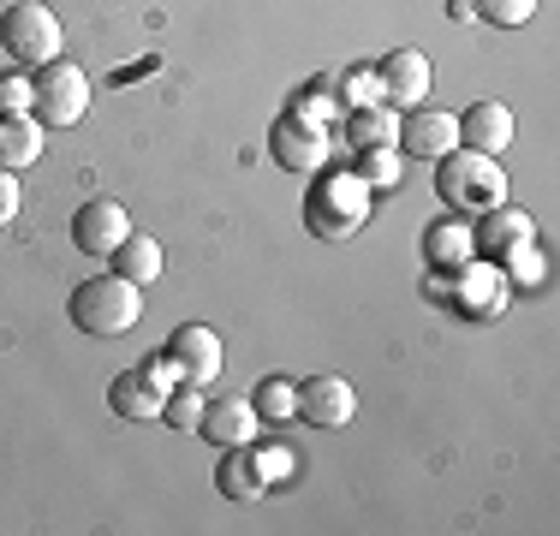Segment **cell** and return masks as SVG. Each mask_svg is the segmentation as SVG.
Returning a JSON list of instances; mask_svg holds the SVG:
<instances>
[{"instance_id":"11","label":"cell","mask_w":560,"mask_h":536,"mask_svg":"<svg viewBox=\"0 0 560 536\" xmlns=\"http://www.w3.org/2000/svg\"><path fill=\"white\" fill-rule=\"evenodd\" d=\"M447 150H459V114H447V107H406V119H399V155L442 161Z\"/></svg>"},{"instance_id":"13","label":"cell","mask_w":560,"mask_h":536,"mask_svg":"<svg viewBox=\"0 0 560 536\" xmlns=\"http://www.w3.org/2000/svg\"><path fill=\"white\" fill-rule=\"evenodd\" d=\"M358 411V394L346 375H311V382H299V418L316 423V429H346Z\"/></svg>"},{"instance_id":"1","label":"cell","mask_w":560,"mask_h":536,"mask_svg":"<svg viewBox=\"0 0 560 536\" xmlns=\"http://www.w3.org/2000/svg\"><path fill=\"white\" fill-rule=\"evenodd\" d=\"M370 203H376V191L358 173H346V167L316 173V185L304 191V226H311V238L340 245V238H352L370 221Z\"/></svg>"},{"instance_id":"3","label":"cell","mask_w":560,"mask_h":536,"mask_svg":"<svg viewBox=\"0 0 560 536\" xmlns=\"http://www.w3.org/2000/svg\"><path fill=\"white\" fill-rule=\"evenodd\" d=\"M143 316V287H131L126 275H90L84 287H72V322L78 334H96V340H114V334H131Z\"/></svg>"},{"instance_id":"19","label":"cell","mask_w":560,"mask_h":536,"mask_svg":"<svg viewBox=\"0 0 560 536\" xmlns=\"http://www.w3.org/2000/svg\"><path fill=\"white\" fill-rule=\"evenodd\" d=\"M43 155V119L36 114H0V167L24 173Z\"/></svg>"},{"instance_id":"22","label":"cell","mask_w":560,"mask_h":536,"mask_svg":"<svg viewBox=\"0 0 560 536\" xmlns=\"http://www.w3.org/2000/svg\"><path fill=\"white\" fill-rule=\"evenodd\" d=\"M257 418L262 423H287V418H299V382H287V375H269V382L257 387Z\"/></svg>"},{"instance_id":"23","label":"cell","mask_w":560,"mask_h":536,"mask_svg":"<svg viewBox=\"0 0 560 536\" xmlns=\"http://www.w3.org/2000/svg\"><path fill=\"white\" fill-rule=\"evenodd\" d=\"M501 263H506L501 268L506 287H542V280H549V257L537 250V238H530V245H518V250H506Z\"/></svg>"},{"instance_id":"5","label":"cell","mask_w":560,"mask_h":536,"mask_svg":"<svg viewBox=\"0 0 560 536\" xmlns=\"http://www.w3.org/2000/svg\"><path fill=\"white\" fill-rule=\"evenodd\" d=\"M36 107L31 114L43 119L48 131H66V126H78V119L90 114V78H84V66H72V60H48V66H36Z\"/></svg>"},{"instance_id":"9","label":"cell","mask_w":560,"mask_h":536,"mask_svg":"<svg viewBox=\"0 0 560 536\" xmlns=\"http://www.w3.org/2000/svg\"><path fill=\"white\" fill-rule=\"evenodd\" d=\"M376 78H382V102H388V107H423V102H430V84H435L430 54H423V48L382 54Z\"/></svg>"},{"instance_id":"6","label":"cell","mask_w":560,"mask_h":536,"mask_svg":"<svg viewBox=\"0 0 560 536\" xmlns=\"http://www.w3.org/2000/svg\"><path fill=\"white\" fill-rule=\"evenodd\" d=\"M269 155H275L287 173H323L328 155H335V131H328V126H311V119H299V114L287 107V114L269 126Z\"/></svg>"},{"instance_id":"12","label":"cell","mask_w":560,"mask_h":536,"mask_svg":"<svg viewBox=\"0 0 560 536\" xmlns=\"http://www.w3.org/2000/svg\"><path fill=\"white\" fill-rule=\"evenodd\" d=\"M257 429H262V418H257L250 399H238V394L203 399V418H197V435H203V441H215V447H250Z\"/></svg>"},{"instance_id":"2","label":"cell","mask_w":560,"mask_h":536,"mask_svg":"<svg viewBox=\"0 0 560 536\" xmlns=\"http://www.w3.org/2000/svg\"><path fill=\"white\" fill-rule=\"evenodd\" d=\"M435 191H442V203L447 209H459V214H483V209H495L506 203V173H501V161L495 155H483V150H447L442 161H435Z\"/></svg>"},{"instance_id":"4","label":"cell","mask_w":560,"mask_h":536,"mask_svg":"<svg viewBox=\"0 0 560 536\" xmlns=\"http://www.w3.org/2000/svg\"><path fill=\"white\" fill-rule=\"evenodd\" d=\"M0 48L19 60V72H36V66L60 60V48H66L60 19L43 7V0H19V7L0 12Z\"/></svg>"},{"instance_id":"27","label":"cell","mask_w":560,"mask_h":536,"mask_svg":"<svg viewBox=\"0 0 560 536\" xmlns=\"http://www.w3.org/2000/svg\"><path fill=\"white\" fill-rule=\"evenodd\" d=\"M530 12H537V0H477V19L501 24V31H518V24H530Z\"/></svg>"},{"instance_id":"7","label":"cell","mask_w":560,"mask_h":536,"mask_svg":"<svg viewBox=\"0 0 560 536\" xmlns=\"http://www.w3.org/2000/svg\"><path fill=\"white\" fill-rule=\"evenodd\" d=\"M506 275L495 268V257H471V263H459L453 268V280H447V299L459 304L465 316H501L506 311Z\"/></svg>"},{"instance_id":"18","label":"cell","mask_w":560,"mask_h":536,"mask_svg":"<svg viewBox=\"0 0 560 536\" xmlns=\"http://www.w3.org/2000/svg\"><path fill=\"white\" fill-rule=\"evenodd\" d=\"M346 143H352L358 155L364 150H399V114L388 102L382 107H352V114H346Z\"/></svg>"},{"instance_id":"8","label":"cell","mask_w":560,"mask_h":536,"mask_svg":"<svg viewBox=\"0 0 560 536\" xmlns=\"http://www.w3.org/2000/svg\"><path fill=\"white\" fill-rule=\"evenodd\" d=\"M126 233H131V214H126V203H114V197H90V203L72 214V245L84 250V257H114V250L126 245Z\"/></svg>"},{"instance_id":"15","label":"cell","mask_w":560,"mask_h":536,"mask_svg":"<svg viewBox=\"0 0 560 536\" xmlns=\"http://www.w3.org/2000/svg\"><path fill=\"white\" fill-rule=\"evenodd\" d=\"M162 399H167V387L155 382L150 370H119L114 382H108V406L119 411L126 423H150V418H162Z\"/></svg>"},{"instance_id":"24","label":"cell","mask_w":560,"mask_h":536,"mask_svg":"<svg viewBox=\"0 0 560 536\" xmlns=\"http://www.w3.org/2000/svg\"><path fill=\"white\" fill-rule=\"evenodd\" d=\"M399 167H406V155H399V150H364L352 173L370 185V191H394V185H399Z\"/></svg>"},{"instance_id":"25","label":"cell","mask_w":560,"mask_h":536,"mask_svg":"<svg viewBox=\"0 0 560 536\" xmlns=\"http://www.w3.org/2000/svg\"><path fill=\"white\" fill-rule=\"evenodd\" d=\"M340 107L352 114V107H382V78L376 66H352V72L340 78Z\"/></svg>"},{"instance_id":"10","label":"cell","mask_w":560,"mask_h":536,"mask_svg":"<svg viewBox=\"0 0 560 536\" xmlns=\"http://www.w3.org/2000/svg\"><path fill=\"white\" fill-rule=\"evenodd\" d=\"M162 352L173 358V370L185 375L191 387H209L221 375V334L215 328H203V322H185V328H173V340L162 346Z\"/></svg>"},{"instance_id":"16","label":"cell","mask_w":560,"mask_h":536,"mask_svg":"<svg viewBox=\"0 0 560 536\" xmlns=\"http://www.w3.org/2000/svg\"><path fill=\"white\" fill-rule=\"evenodd\" d=\"M471 233H477V257H506V250L537 238V221L513 203H495V209H483V221H477Z\"/></svg>"},{"instance_id":"14","label":"cell","mask_w":560,"mask_h":536,"mask_svg":"<svg viewBox=\"0 0 560 536\" xmlns=\"http://www.w3.org/2000/svg\"><path fill=\"white\" fill-rule=\"evenodd\" d=\"M459 143L465 150H483V155H501L506 143H513V107L495 102V96L471 102L459 114Z\"/></svg>"},{"instance_id":"28","label":"cell","mask_w":560,"mask_h":536,"mask_svg":"<svg viewBox=\"0 0 560 536\" xmlns=\"http://www.w3.org/2000/svg\"><path fill=\"white\" fill-rule=\"evenodd\" d=\"M31 107H36V78L31 72L0 78V114H31Z\"/></svg>"},{"instance_id":"26","label":"cell","mask_w":560,"mask_h":536,"mask_svg":"<svg viewBox=\"0 0 560 536\" xmlns=\"http://www.w3.org/2000/svg\"><path fill=\"white\" fill-rule=\"evenodd\" d=\"M162 418H167L173 429H191V435H197V418H203V387L179 382V387L162 399Z\"/></svg>"},{"instance_id":"20","label":"cell","mask_w":560,"mask_h":536,"mask_svg":"<svg viewBox=\"0 0 560 536\" xmlns=\"http://www.w3.org/2000/svg\"><path fill=\"white\" fill-rule=\"evenodd\" d=\"M162 268H167L162 238H150V233H126V245L114 250V275H126L131 287H155Z\"/></svg>"},{"instance_id":"21","label":"cell","mask_w":560,"mask_h":536,"mask_svg":"<svg viewBox=\"0 0 560 536\" xmlns=\"http://www.w3.org/2000/svg\"><path fill=\"white\" fill-rule=\"evenodd\" d=\"M423 257H430V268H459L477 257V233L465 221H435L423 233Z\"/></svg>"},{"instance_id":"29","label":"cell","mask_w":560,"mask_h":536,"mask_svg":"<svg viewBox=\"0 0 560 536\" xmlns=\"http://www.w3.org/2000/svg\"><path fill=\"white\" fill-rule=\"evenodd\" d=\"M19 203H24L19 173H7V167H0V226H12V221H19Z\"/></svg>"},{"instance_id":"17","label":"cell","mask_w":560,"mask_h":536,"mask_svg":"<svg viewBox=\"0 0 560 536\" xmlns=\"http://www.w3.org/2000/svg\"><path fill=\"white\" fill-rule=\"evenodd\" d=\"M221 471H215V489L226 501H257L262 489H269V477H262V459H257V441L250 447H221Z\"/></svg>"},{"instance_id":"30","label":"cell","mask_w":560,"mask_h":536,"mask_svg":"<svg viewBox=\"0 0 560 536\" xmlns=\"http://www.w3.org/2000/svg\"><path fill=\"white\" fill-rule=\"evenodd\" d=\"M143 370H150V375H155V382H162V387H167V394H173V387H179V382H185V375H179V370H173V358H167V352H155V358H143Z\"/></svg>"}]
</instances>
